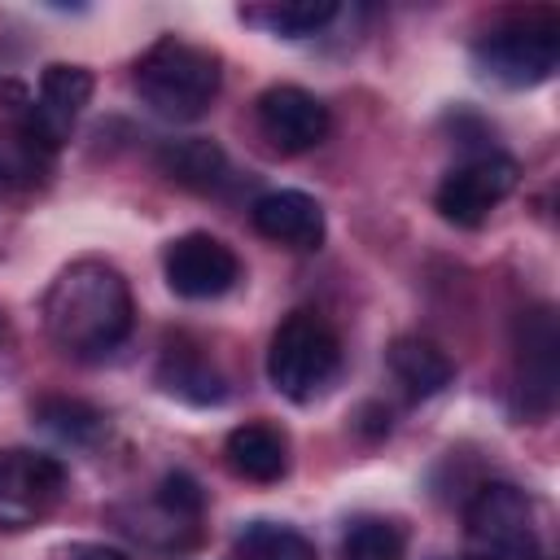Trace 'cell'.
<instances>
[{
	"instance_id": "obj_1",
	"label": "cell",
	"mask_w": 560,
	"mask_h": 560,
	"mask_svg": "<svg viewBox=\"0 0 560 560\" xmlns=\"http://www.w3.org/2000/svg\"><path fill=\"white\" fill-rule=\"evenodd\" d=\"M44 332L70 359L114 354L136 324V298L127 276L105 258L66 262L44 293Z\"/></svg>"
},
{
	"instance_id": "obj_2",
	"label": "cell",
	"mask_w": 560,
	"mask_h": 560,
	"mask_svg": "<svg viewBox=\"0 0 560 560\" xmlns=\"http://www.w3.org/2000/svg\"><path fill=\"white\" fill-rule=\"evenodd\" d=\"M136 96L166 122L201 118L223 88V57L184 35H158L131 66Z\"/></svg>"
},
{
	"instance_id": "obj_3",
	"label": "cell",
	"mask_w": 560,
	"mask_h": 560,
	"mask_svg": "<svg viewBox=\"0 0 560 560\" xmlns=\"http://www.w3.org/2000/svg\"><path fill=\"white\" fill-rule=\"evenodd\" d=\"M472 66L481 79L512 92L547 83L560 66V18L551 9L503 13L472 39Z\"/></svg>"
},
{
	"instance_id": "obj_4",
	"label": "cell",
	"mask_w": 560,
	"mask_h": 560,
	"mask_svg": "<svg viewBox=\"0 0 560 560\" xmlns=\"http://www.w3.org/2000/svg\"><path fill=\"white\" fill-rule=\"evenodd\" d=\"M341 372V337L319 311H289L267 346V376L289 402H315Z\"/></svg>"
},
{
	"instance_id": "obj_5",
	"label": "cell",
	"mask_w": 560,
	"mask_h": 560,
	"mask_svg": "<svg viewBox=\"0 0 560 560\" xmlns=\"http://www.w3.org/2000/svg\"><path fill=\"white\" fill-rule=\"evenodd\" d=\"M560 381V328L547 302L525 306L512 324V402L516 416L542 424L556 411Z\"/></svg>"
},
{
	"instance_id": "obj_6",
	"label": "cell",
	"mask_w": 560,
	"mask_h": 560,
	"mask_svg": "<svg viewBox=\"0 0 560 560\" xmlns=\"http://www.w3.org/2000/svg\"><path fill=\"white\" fill-rule=\"evenodd\" d=\"M516 179H521L516 158H508L499 149H477L442 175L433 206L455 228H481L494 214V206H503L512 197Z\"/></svg>"
},
{
	"instance_id": "obj_7",
	"label": "cell",
	"mask_w": 560,
	"mask_h": 560,
	"mask_svg": "<svg viewBox=\"0 0 560 560\" xmlns=\"http://www.w3.org/2000/svg\"><path fill=\"white\" fill-rule=\"evenodd\" d=\"M468 551L477 556H525L542 551L534 525V499L512 481H486L464 508Z\"/></svg>"
},
{
	"instance_id": "obj_8",
	"label": "cell",
	"mask_w": 560,
	"mask_h": 560,
	"mask_svg": "<svg viewBox=\"0 0 560 560\" xmlns=\"http://www.w3.org/2000/svg\"><path fill=\"white\" fill-rule=\"evenodd\" d=\"M70 472L57 455L31 446L0 451V529H31L66 499Z\"/></svg>"
},
{
	"instance_id": "obj_9",
	"label": "cell",
	"mask_w": 560,
	"mask_h": 560,
	"mask_svg": "<svg viewBox=\"0 0 560 560\" xmlns=\"http://www.w3.org/2000/svg\"><path fill=\"white\" fill-rule=\"evenodd\" d=\"M254 122H258V136L284 153V158H298V153H311L328 140L332 131V114L328 105L298 88V83H271L267 92H258L254 101Z\"/></svg>"
},
{
	"instance_id": "obj_10",
	"label": "cell",
	"mask_w": 560,
	"mask_h": 560,
	"mask_svg": "<svg viewBox=\"0 0 560 560\" xmlns=\"http://www.w3.org/2000/svg\"><path fill=\"white\" fill-rule=\"evenodd\" d=\"M162 276L175 298L210 302V298H223L241 280V258L228 241H219L210 232H184V236L166 241Z\"/></svg>"
},
{
	"instance_id": "obj_11",
	"label": "cell",
	"mask_w": 560,
	"mask_h": 560,
	"mask_svg": "<svg viewBox=\"0 0 560 560\" xmlns=\"http://www.w3.org/2000/svg\"><path fill=\"white\" fill-rule=\"evenodd\" d=\"M92 70L88 66H74V61H52L44 66L39 74V92L22 105V122L48 144V149H61V140L70 136L74 118L88 109L92 101Z\"/></svg>"
},
{
	"instance_id": "obj_12",
	"label": "cell",
	"mask_w": 560,
	"mask_h": 560,
	"mask_svg": "<svg viewBox=\"0 0 560 560\" xmlns=\"http://www.w3.org/2000/svg\"><path fill=\"white\" fill-rule=\"evenodd\" d=\"M249 223L262 241L271 245H284V249H298V254H311L324 245V206L302 192V188H271L262 192L254 206H249Z\"/></svg>"
},
{
	"instance_id": "obj_13",
	"label": "cell",
	"mask_w": 560,
	"mask_h": 560,
	"mask_svg": "<svg viewBox=\"0 0 560 560\" xmlns=\"http://www.w3.org/2000/svg\"><path fill=\"white\" fill-rule=\"evenodd\" d=\"M223 464L254 486H271L289 472V433L271 420H245L223 438Z\"/></svg>"
},
{
	"instance_id": "obj_14",
	"label": "cell",
	"mask_w": 560,
	"mask_h": 560,
	"mask_svg": "<svg viewBox=\"0 0 560 560\" xmlns=\"http://www.w3.org/2000/svg\"><path fill=\"white\" fill-rule=\"evenodd\" d=\"M158 171L188 188V192H223V184L232 179V166H228V153L206 140V136H179V140H166L158 149Z\"/></svg>"
},
{
	"instance_id": "obj_15",
	"label": "cell",
	"mask_w": 560,
	"mask_h": 560,
	"mask_svg": "<svg viewBox=\"0 0 560 560\" xmlns=\"http://www.w3.org/2000/svg\"><path fill=\"white\" fill-rule=\"evenodd\" d=\"M158 385L179 398V402H192V407H219L228 398V376L210 363V354H201L197 346H166L162 363H158Z\"/></svg>"
},
{
	"instance_id": "obj_16",
	"label": "cell",
	"mask_w": 560,
	"mask_h": 560,
	"mask_svg": "<svg viewBox=\"0 0 560 560\" xmlns=\"http://www.w3.org/2000/svg\"><path fill=\"white\" fill-rule=\"evenodd\" d=\"M385 363H389L394 381H398L411 398H433V394H442V389L451 385V376H455L451 354H446L438 341L416 337V332L394 337L389 350H385Z\"/></svg>"
},
{
	"instance_id": "obj_17",
	"label": "cell",
	"mask_w": 560,
	"mask_h": 560,
	"mask_svg": "<svg viewBox=\"0 0 560 560\" xmlns=\"http://www.w3.org/2000/svg\"><path fill=\"white\" fill-rule=\"evenodd\" d=\"M201 512H206V490H201V481H197L192 472H184V468L162 472V481L153 486V499H149V516L162 521L166 547H171V542H175V547L192 542Z\"/></svg>"
},
{
	"instance_id": "obj_18",
	"label": "cell",
	"mask_w": 560,
	"mask_h": 560,
	"mask_svg": "<svg viewBox=\"0 0 560 560\" xmlns=\"http://www.w3.org/2000/svg\"><path fill=\"white\" fill-rule=\"evenodd\" d=\"M245 26H258L267 35H280V39H306V35H319L332 18H337V4L332 0H289V4H249L236 13Z\"/></svg>"
},
{
	"instance_id": "obj_19",
	"label": "cell",
	"mask_w": 560,
	"mask_h": 560,
	"mask_svg": "<svg viewBox=\"0 0 560 560\" xmlns=\"http://www.w3.org/2000/svg\"><path fill=\"white\" fill-rule=\"evenodd\" d=\"M232 560H319V551L284 521H249L232 538Z\"/></svg>"
},
{
	"instance_id": "obj_20",
	"label": "cell",
	"mask_w": 560,
	"mask_h": 560,
	"mask_svg": "<svg viewBox=\"0 0 560 560\" xmlns=\"http://www.w3.org/2000/svg\"><path fill=\"white\" fill-rule=\"evenodd\" d=\"M407 556V529L394 516L363 512L346 521L341 529V560H402Z\"/></svg>"
},
{
	"instance_id": "obj_21",
	"label": "cell",
	"mask_w": 560,
	"mask_h": 560,
	"mask_svg": "<svg viewBox=\"0 0 560 560\" xmlns=\"http://www.w3.org/2000/svg\"><path fill=\"white\" fill-rule=\"evenodd\" d=\"M35 420H39L44 429H52L57 438L74 442V446H88V442H96V438L109 429V424H105V411H96V407L83 402V398H61V394L39 398V402H35Z\"/></svg>"
},
{
	"instance_id": "obj_22",
	"label": "cell",
	"mask_w": 560,
	"mask_h": 560,
	"mask_svg": "<svg viewBox=\"0 0 560 560\" xmlns=\"http://www.w3.org/2000/svg\"><path fill=\"white\" fill-rule=\"evenodd\" d=\"M52 560H131V556L118 547H105V542H66L52 551Z\"/></svg>"
},
{
	"instance_id": "obj_23",
	"label": "cell",
	"mask_w": 560,
	"mask_h": 560,
	"mask_svg": "<svg viewBox=\"0 0 560 560\" xmlns=\"http://www.w3.org/2000/svg\"><path fill=\"white\" fill-rule=\"evenodd\" d=\"M438 560H451V556H438ZM455 560H477V556H455Z\"/></svg>"
},
{
	"instance_id": "obj_24",
	"label": "cell",
	"mask_w": 560,
	"mask_h": 560,
	"mask_svg": "<svg viewBox=\"0 0 560 560\" xmlns=\"http://www.w3.org/2000/svg\"><path fill=\"white\" fill-rule=\"evenodd\" d=\"M0 328H4V324H0Z\"/></svg>"
}]
</instances>
